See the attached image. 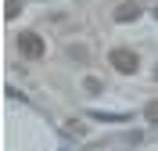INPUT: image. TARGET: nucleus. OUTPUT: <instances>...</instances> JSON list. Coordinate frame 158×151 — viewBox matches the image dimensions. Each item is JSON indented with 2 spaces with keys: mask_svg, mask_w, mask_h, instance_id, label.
<instances>
[{
  "mask_svg": "<svg viewBox=\"0 0 158 151\" xmlns=\"http://www.w3.org/2000/svg\"><path fill=\"white\" fill-rule=\"evenodd\" d=\"M155 79H158V69H155Z\"/></svg>",
  "mask_w": 158,
  "mask_h": 151,
  "instance_id": "nucleus-9",
  "label": "nucleus"
},
{
  "mask_svg": "<svg viewBox=\"0 0 158 151\" xmlns=\"http://www.w3.org/2000/svg\"><path fill=\"white\" fill-rule=\"evenodd\" d=\"M69 54H72V58H76V61H86V50H83V47H72Z\"/></svg>",
  "mask_w": 158,
  "mask_h": 151,
  "instance_id": "nucleus-7",
  "label": "nucleus"
},
{
  "mask_svg": "<svg viewBox=\"0 0 158 151\" xmlns=\"http://www.w3.org/2000/svg\"><path fill=\"white\" fill-rule=\"evenodd\" d=\"M155 18H158V7H155Z\"/></svg>",
  "mask_w": 158,
  "mask_h": 151,
  "instance_id": "nucleus-8",
  "label": "nucleus"
},
{
  "mask_svg": "<svg viewBox=\"0 0 158 151\" xmlns=\"http://www.w3.org/2000/svg\"><path fill=\"white\" fill-rule=\"evenodd\" d=\"M144 115H148V122H158V101H151L148 108H144Z\"/></svg>",
  "mask_w": 158,
  "mask_h": 151,
  "instance_id": "nucleus-5",
  "label": "nucleus"
},
{
  "mask_svg": "<svg viewBox=\"0 0 158 151\" xmlns=\"http://www.w3.org/2000/svg\"><path fill=\"white\" fill-rule=\"evenodd\" d=\"M43 50H47V43L40 40L36 32H22L18 36V54L22 58H43Z\"/></svg>",
  "mask_w": 158,
  "mask_h": 151,
  "instance_id": "nucleus-1",
  "label": "nucleus"
},
{
  "mask_svg": "<svg viewBox=\"0 0 158 151\" xmlns=\"http://www.w3.org/2000/svg\"><path fill=\"white\" fill-rule=\"evenodd\" d=\"M18 15H22V4H18V0H7V4H4V18H18Z\"/></svg>",
  "mask_w": 158,
  "mask_h": 151,
  "instance_id": "nucleus-4",
  "label": "nucleus"
},
{
  "mask_svg": "<svg viewBox=\"0 0 158 151\" xmlns=\"http://www.w3.org/2000/svg\"><path fill=\"white\" fill-rule=\"evenodd\" d=\"M140 18V7L137 4H122V7L115 11V22H137Z\"/></svg>",
  "mask_w": 158,
  "mask_h": 151,
  "instance_id": "nucleus-3",
  "label": "nucleus"
},
{
  "mask_svg": "<svg viewBox=\"0 0 158 151\" xmlns=\"http://www.w3.org/2000/svg\"><path fill=\"white\" fill-rule=\"evenodd\" d=\"M90 94H101V79H94V76H86V83H83Z\"/></svg>",
  "mask_w": 158,
  "mask_h": 151,
  "instance_id": "nucleus-6",
  "label": "nucleus"
},
{
  "mask_svg": "<svg viewBox=\"0 0 158 151\" xmlns=\"http://www.w3.org/2000/svg\"><path fill=\"white\" fill-rule=\"evenodd\" d=\"M108 61H111V69H115V72H126V76H129V72H137V54L126 50V47H115V50L108 54Z\"/></svg>",
  "mask_w": 158,
  "mask_h": 151,
  "instance_id": "nucleus-2",
  "label": "nucleus"
}]
</instances>
